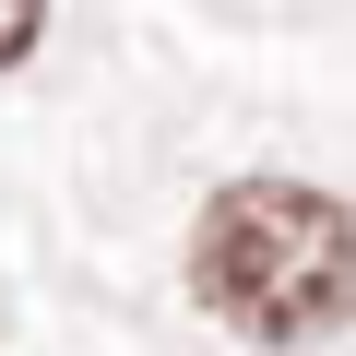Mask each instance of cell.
Listing matches in <instances>:
<instances>
[{
    "instance_id": "1",
    "label": "cell",
    "mask_w": 356,
    "mask_h": 356,
    "mask_svg": "<svg viewBox=\"0 0 356 356\" xmlns=\"http://www.w3.org/2000/svg\"><path fill=\"white\" fill-rule=\"evenodd\" d=\"M191 297L250 344H321L356 321V214L309 178H238L191 226Z\"/></svg>"
},
{
    "instance_id": "2",
    "label": "cell",
    "mask_w": 356,
    "mask_h": 356,
    "mask_svg": "<svg viewBox=\"0 0 356 356\" xmlns=\"http://www.w3.org/2000/svg\"><path fill=\"white\" fill-rule=\"evenodd\" d=\"M36 36H48V0H0V72H13Z\"/></svg>"
}]
</instances>
